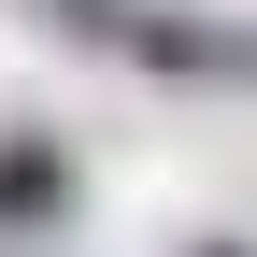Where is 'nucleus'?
Masks as SVG:
<instances>
[{
  "mask_svg": "<svg viewBox=\"0 0 257 257\" xmlns=\"http://www.w3.org/2000/svg\"><path fill=\"white\" fill-rule=\"evenodd\" d=\"M186 257H257V243H186Z\"/></svg>",
  "mask_w": 257,
  "mask_h": 257,
  "instance_id": "nucleus-3",
  "label": "nucleus"
},
{
  "mask_svg": "<svg viewBox=\"0 0 257 257\" xmlns=\"http://www.w3.org/2000/svg\"><path fill=\"white\" fill-rule=\"evenodd\" d=\"M57 214H72V157L43 128H15L0 143V229H57Z\"/></svg>",
  "mask_w": 257,
  "mask_h": 257,
  "instance_id": "nucleus-2",
  "label": "nucleus"
},
{
  "mask_svg": "<svg viewBox=\"0 0 257 257\" xmlns=\"http://www.w3.org/2000/svg\"><path fill=\"white\" fill-rule=\"evenodd\" d=\"M72 43L128 57V72H172V86H257V29L229 15H172V0H43Z\"/></svg>",
  "mask_w": 257,
  "mask_h": 257,
  "instance_id": "nucleus-1",
  "label": "nucleus"
}]
</instances>
